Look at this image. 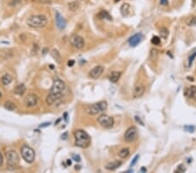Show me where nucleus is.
<instances>
[{
	"label": "nucleus",
	"mask_w": 196,
	"mask_h": 173,
	"mask_svg": "<svg viewBox=\"0 0 196 173\" xmlns=\"http://www.w3.org/2000/svg\"><path fill=\"white\" fill-rule=\"evenodd\" d=\"M75 145L81 149H85L91 144V137L83 129H78L74 132Z\"/></svg>",
	"instance_id": "obj_1"
},
{
	"label": "nucleus",
	"mask_w": 196,
	"mask_h": 173,
	"mask_svg": "<svg viewBox=\"0 0 196 173\" xmlns=\"http://www.w3.org/2000/svg\"><path fill=\"white\" fill-rule=\"evenodd\" d=\"M27 25L32 28H43L47 25V18L44 15H34L27 19Z\"/></svg>",
	"instance_id": "obj_2"
},
{
	"label": "nucleus",
	"mask_w": 196,
	"mask_h": 173,
	"mask_svg": "<svg viewBox=\"0 0 196 173\" xmlns=\"http://www.w3.org/2000/svg\"><path fill=\"white\" fill-rule=\"evenodd\" d=\"M107 102L105 101H99L97 103H94L93 105H91L90 107H88L86 109V113L90 115V116H96L103 111H105L107 109Z\"/></svg>",
	"instance_id": "obj_3"
},
{
	"label": "nucleus",
	"mask_w": 196,
	"mask_h": 173,
	"mask_svg": "<svg viewBox=\"0 0 196 173\" xmlns=\"http://www.w3.org/2000/svg\"><path fill=\"white\" fill-rule=\"evenodd\" d=\"M21 154L26 162L32 164L35 160V151L30 146L24 144L21 148Z\"/></svg>",
	"instance_id": "obj_4"
},
{
	"label": "nucleus",
	"mask_w": 196,
	"mask_h": 173,
	"mask_svg": "<svg viewBox=\"0 0 196 173\" xmlns=\"http://www.w3.org/2000/svg\"><path fill=\"white\" fill-rule=\"evenodd\" d=\"M98 122L105 128H112L114 125V119L107 115H101L98 118Z\"/></svg>",
	"instance_id": "obj_5"
},
{
	"label": "nucleus",
	"mask_w": 196,
	"mask_h": 173,
	"mask_svg": "<svg viewBox=\"0 0 196 173\" xmlns=\"http://www.w3.org/2000/svg\"><path fill=\"white\" fill-rule=\"evenodd\" d=\"M137 138H138V130L136 127L132 126L128 128L124 135L125 141L127 143H132V142H134Z\"/></svg>",
	"instance_id": "obj_6"
},
{
	"label": "nucleus",
	"mask_w": 196,
	"mask_h": 173,
	"mask_svg": "<svg viewBox=\"0 0 196 173\" xmlns=\"http://www.w3.org/2000/svg\"><path fill=\"white\" fill-rule=\"evenodd\" d=\"M65 89V84L64 82L62 80H59V79H57L54 80L52 88H51V90H50V93L52 94H63V91Z\"/></svg>",
	"instance_id": "obj_7"
},
{
	"label": "nucleus",
	"mask_w": 196,
	"mask_h": 173,
	"mask_svg": "<svg viewBox=\"0 0 196 173\" xmlns=\"http://www.w3.org/2000/svg\"><path fill=\"white\" fill-rule=\"evenodd\" d=\"M5 156H6L7 163H8L9 165L14 166V165L18 164V163H19V157H18V155H17V153L16 152L15 150H9V151H7Z\"/></svg>",
	"instance_id": "obj_8"
},
{
	"label": "nucleus",
	"mask_w": 196,
	"mask_h": 173,
	"mask_svg": "<svg viewBox=\"0 0 196 173\" xmlns=\"http://www.w3.org/2000/svg\"><path fill=\"white\" fill-rule=\"evenodd\" d=\"M38 101H39V99H38V95L35 94H30V95H26V98L24 99V103L28 107H36L38 104Z\"/></svg>",
	"instance_id": "obj_9"
},
{
	"label": "nucleus",
	"mask_w": 196,
	"mask_h": 173,
	"mask_svg": "<svg viewBox=\"0 0 196 173\" xmlns=\"http://www.w3.org/2000/svg\"><path fill=\"white\" fill-rule=\"evenodd\" d=\"M70 42L72 47H74L77 49H82L85 47V40L84 39L79 35H72L70 39Z\"/></svg>",
	"instance_id": "obj_10"
},
{
	"label": "nucleus",
	"mask_w": 196,
	"mask_h": 173,
	"mask_svg": "<svg viewBox=\"0 0 196 173\" xmlns=\"http://www.w3.org/2000/svg\"><path fill=\"white\" fill-rule=\"evenodd\" d=\"M104 67L102 66H96L94 67L90 72H89V74L90 76L93 78V79H99L104 73Z\"/></svg>",
	"instance_id": "obj_11"
},
{
	"label": "nucleus",
	"mask_w": 196,
	"mask_h": 173,
	"mask_svg": "<svg viewBox=\"0 0 196 173\" xmlns=\"http://www.w3.org/2000/svg\"><path fill=\"white\" fill-rule=\"evenodd\" d=\"M145 90H146V89H145V86L143 84L136 85L134 89V94H133L134 98H135V99L140 98L145 94Z\"/></svg>",
	"instance_id": "obj_12"
},
{
	"label": "nucleus",
	"mask_w": 196,
	"mask_h": 173,
	"mask_svg": "<svg viewBox=\"0 0 196 173\" xmlns=\"http://www.w3.org/2000/svg\"><path fill=\"white\" fill-rule=\"evenodd\" d=\"M142 39H143V35L141 33H136L128 39V43L131 47H136L141 42Z\"/></svg>",
	"instance_id": "obj_13"
},
{
	"label": "nucleus",
	"mask_w": 196,
	"mask_h": 173,
	"mask_svg": "<svg viewBox=\"0 0 196 173\" xmlns=\"http://www.w3.org/2000/svg\"><path fill=\"white\" fill-rule=\"evenodd\" d=\"M184 95L196 102V86H191L189 88H187L184 91Z\"/></svg>",
	"instance_id": "obj_14"
},
{
	"label": "nucleus",
	"mask_w": 196,
	"mask_h": 173,
	"mask_svg": "<svg viewBox=\"0 0 196 173\" xmlns=\"http://www.w3.org/2000/svg\"><path fill=\"white\" fill-rule=\"evenodd\" d=\"M55 16H56V24H57V26L58 27V29H60V30L64 29L65 26H66V23H65V20L63 18V16L58 11H56Z\"/></svg>",
	"instance_id": "obj_15"
},
{
	"label": "nucleus",
	"mask_w": 196,
	"mask_h": 173,
	"mask_svg": "<svg viewBox=\"0 0 196 173\" xmlns=\"http://www.w3.org/2000/svg\"><path fill=\"white\" fill-rule=\"evenodd\" d=\"M63 96V94H52V93H49V95H47L46 97V103L48 105H52L54 102H56L57 101H58L59 99H61Z\"/></svg>",
	"instance_id": "obj_16"
},
{
	"label": "nucleus",
	"mask_w": 196,
	"mask_h": 173,
	"mask_svg": "<svg viewBox=\"0 0 196 173\" xmlns=\"http://www.w3.org/2000/svg\"><path fill=\"white\" fill-rule=\"evenodd\" d=\"M121 164H122V162H121V161L115 160V161H113V162H111V163L107 164L105 165V168L107 170H111V171H113V170H117L119 167H120Z\"/></svg>",
	"instance_id": "obj_17"
},
{
	"label": "nucleus",
	"mask_w": 196,
	"mask_h": 173,
	"mask_svg": "<svg viewBox=\"0 0 196 173\" xmlns=\"http://www.w3.org/2000/svg\"><path fill=\"white\" fill-rule=\"evenodd\" d=\"M121 76V73L119 71H113L110 73V74L108 75V80H110L112 83H116Z\"/></svg>",
	"instance_id": "obj_18"
},
{
	"label": "nucleus",
	"mask_w": 196,
	"mask_h": 173,
	"mask_svg": "<svg viewBox=\"0 0 196 173\" xmlns=\"http://www.w3.org/2000/svg\"><path fill=\"white\" fill-rule=\"evenodd\" d=\"M26 86L23 83H21V84H18L15 88L14 94L17 95H23L26 93Z\"/></svg>",
	"instance_id": "obj_19"
},
{
	"label": "nucleus",
	"mask_w": 196,
	"mask_h": 173,
	"mask_svg": "<svg viewBox=\"0 0 196 173\" xmlns=\"http://www.w3.org/2000/svg\"><path fill=\"white\" fill-rule=\"evenodd\" d=\"M0 56L5 59H8L13 56V52L11 49H3L0 50Z\"/></svg>",
	"instance_id": "obj_20"
},
{
	"label": "nucleus",
	"mask_w": 196,
	"mask_h": 173,
	"mask_svg": "<svg viewBox=\"0 0 196 173\" xmlns=\"http://www.w3.org/2000/svg\"><path fill=\"white\" fill-rule=\"evenodd\" d=\"M130 155V149L129 148H123L119 151V157L120 158H126Z\"/></svg>",
	"instance_id": "obj_21"
},
{
	"label": "nucleus",
	"mask_w": 196,
	"mask_h": 173,
	"mask_svg": "<svg viewBox=\"0 0 196 173\" xmlns=\"http://www.w3.org/2000/svg\"><path fill=\"white\" fill-rule=\"evenodd\" d=\"M130 11V5L129 4H123L120 7V12L123 17H127Z\"/></svg>",
	"instance_id": "obj_22"
},
{
	"label": "nucleus",
	"mask_w": 196,
	"mask_h": 173,
	"mask_svg": "<svg viewBox=\"0 0 196 173\" xmlns=\"http://www.w3.org/2000/svg\"><path fill=\"white\" fill-rule=\"evenodd\" d=\"M98 18L99 19H108V20H112V17L110 16V14H109L106 11H101L99 14H98Z\"/></svg>",
	"instance_id": "obj_23"
},
{
	"label": "nucleus",
	"mask_w": 196,
	"mask_h": 173,
	"mask_svg": "<svg viewBox=\"0 0 196 173\" xmlns=\"http://www.w3.org/2000/svg\"><path fill=\"white\" fill-rule=\"evenodd\" d=\"M1 81H2V83H3V85H5V86H8V85H10L11 83V81H12V77L10 75V74H5V75H3V77H2V79H1Z\"/></svg>",
	"instance_id": "obj_24"
},
{
	"label": "nucleus",
	"mask_w": 196,
	"mask_h": 173,
	"mask_svg": "<svg viewBox=\"0 0 196 173\" xmlns=\"http://www.w3.org/2000/svg\"><path fill=\"white\" fill-rule=\"evenodd\" d=\"M4 107H5L6 109L10 110V111H14L15 109H17V106L11 101H5Z\"/></svg>",
	"instance_id": "obj_25"
},
{
	"label": "nucleus",
	"mask_w": 196,
	"mask_h": 173,
	"mask_svg": "<svg viewBox=\"0 0 196 173\" xmlns=\"http://www.w3.org/2000/svg\"><path fill=\"white\" fill-rule=\"evenodd\" d=\"M79 4L76 1H73L68 5V8L71 11H76L79 9Z\"/></svg>",
	"instance_id": "obj_26"
},
{
	"label": "nucleus",
	"mask_w": 196,
	"mask_h": 173,
	"mask_svg": "<svg viewBox=\"0 0 196 173\" xmlns=\"http://www.w3.org/2000/svg\"><path fill=\"white\" fill-rule=\"evenodd\" d=\"M51 54H52V58H53L54 59H56L58 62H60L61 57H60V53H58V50L53 49V50L51 52Z\"/></svg>",
	"instance_id": "obj_27"
},
{
	"label": "nucleus",
	"mask_w": 196,
	"mask_h": 173,
	"mask_svg": "<svg viewBox=\"0 0 196 173\" xmlns=\"http://www.w3.org/2000/svg\"><path fill=\"white\" fill-rule=\"evenodd\" d=\"M160 37L164 39H166L167 37H168V30L166 28V27H162L160 28Z\"/></svg>",
	"instance_id": "obj_28"
},
{
	"label": "nucleus",
	"mask_w": 196,
	"mask_h": 173,
	"mask_svg": "<svg viewBox=\"0 0 196 173\" xmlns=\"http://www.w3.org/2000/svg\"><path fill=\"white\" fill-rule=\"evenodd\" d=\"M187 26H196V17H191L187 22Z\"/></svg>",
	"instance_id": "obj_29"
},
{
	"label": "nucleus",
	"mask_w": 196,
	"mask_h": 173,
	"mask_svg": "<svg viewBox=\"0 0 196 173\" xmlns=\"http://www.w3.org/2000/svg\"><path fill=\"white\" fill-rule=\"evenodd\" d=\"M151 42H152L154 45L158 46V45H160V37H158V36H154V37L152 38Z\"/></svg>",
	"instance_id": "obj_30"
},
{
	"label": "nucleus",
	"mask_w": 196,
	"mask_h": 173,
	"mask_svg": "<svg viewBox=\"0 0 196 173\" xmlns=\"http://www.w3.org/2000/svg\"><path fill=\"white\" fill-rule=\"evenodd\" d=\"M195 58H196V52H194L191 55H189V57H188V67H191L192 66V64L193 62V59Z\"/></svg>",
	"instance_id": "obj_31"
},
{
	"label": "nucleus",
	"mask_w": 196,
	"mask_h": 173,
	"mask_svg": "<svg viewBox=\"0 0 196 173\" xmlns=\"http://www.w3.org/2000/svg\"><path fill=\"white\" fill-rule=\"evenodd\" d=\"M186 170H187V168L185 167V165H184V164H180V165L177 167V169H176L175 172H176V173H179V172H185V171H186Z\"/></svg>",
	"instance_id": "obj_32"
},
{
	"label": "nucleus",
	"mask_w": 196,
	"mask_h": 173,
	"mask_svg": "<svg viewBox=\"0 0 196 173\" xmlns=\"http://www.w3.org/2000/svg\"><path fill=\"white\" fill-rule=\"evenodd\" d=\"M139 157H140V156L139 155H136L135 157H134V160L131 162V165L132 166H134V165H135L136 164V163L138 162V160H139Z\"/></svg>",
	"instance_id": "obj_33"
},
{
	"label": "nucleus",
	"mask_w": 196,
	"mask_h": 173,
	"mask_svg": "<svg viewBox=\"0 0 196 173\" xmlns=\"http://www.w3.org/2000/svg\"><path fill=\"white\" fill-rule=\"evenodd\" d=\"M72 158H73V160L76 161V162H80V160H81L80 157H79V155H76V154H72Z\"/></svg>",
	"instance_id": "obj_34"
},
{
	"label": "nucleus",
	"mask_w": 196,
	"mask_h": 173,
	"mask_svg": "<svg viewBox=\"0 0 196 173\" xmlns=\"http://www.w3.org/2000/svg\"><path fill=\"white\" fill-rule=\"evenodd\" d=\"M185 129H187V131L193 132V131L194 130V127H193V126H186V127H185Z\"/></svg>",
	"instance_id": "obj_35"
},
{
	"label": "nucleus",
	"mask_w": 196,
	"mask_h": 173,
	"mask_svg": "<svg viewBox=\"0 0 196 173\" xmlns=\"http://www.w3.org/2000/svg\"><path fill=\"white\" fill-rule=\"evenodd\" d=\"M160 3L162 5H168V0H160Z\"/></svg>",
	"instance_id": "obj_36"
},
{
	"label": "nucleus",
	"mask_w": 196,
	"mask_h": 173,
	"mask_svg": "<svg viewBox=\"0 0 196 173\" xmlns=\"http://www.w3.org/2000/svg\"><path fill=\"white\" fill-rule=\"evenodd\" d=\"M74 63H75V61L73 60V59H70L69 61H68V63H67V65L69 67H72L73 65H74Z\"/></svg>",
	"instance_id": "obj_37"
},
{
	"label": "nucleus",
	"mask_w": 196,
	"mask_h": 173,
	"mask_svg": "<svg viewBox=\"0 0 196 173\" xmlns=\"http://www.w3.org/2000/svg\"><path fill=\"white\" fill-rule=\"evenodd\" d=\"M39 1L43 4H52L51 0H39Z\"/></svg>",
	"instance_id": "obj_38"
},
{
	"label": "nucleus",
	"mask_w": 196,
	"mask_h": 173,
	"mask_svg": "<svg viewBox=\"0 0 196 173\" xmlns=\"http://www.w3.org/2000/svg\"><path fill=\"white\" fill-rule=\"evenodd\" d=\"M4 164V158H3V156L1 154V152H0V166H2Z\"/></svg>",
	"instance_id": "obj_39"
},
{
	"label": "nucleus",
	"mask_w": 196,
	"mask_h": 173,
	"mask_svg": "<svg viewBox=\"0 0 196 173\" xmlns=\"http://www.w3.org/2000/svg\"><path fill=\"white\" fill-rule=\"evenodd\" d=\"M47 126H50V122H45L44 124H41L39 127L40 128H44V127H47Z\"/></svg>",
	"instance_id": "obj_40"
},
{
	"label": "nucleus",
	"mask_w": 196,
	"mask_h": 173,
	"mask_svg": "<svg viewBox=\"0 0 196 173\" xmlns=\"http://www.w3.org/2000/svg\"><path fill=\"white\" fill-rule=\"evenodd\" d=\"M67 164H68V165H70L71 164H72V162H71V160H67Z\"/></svg>",
	"instance_id": "obj_41"
},
{
	"label": "nucleus",
	"mask_w": 196,
	"mask_h": 173,
	"mask_svg": "<svg viewBox=\"0 0 196 173\" xmlns=\"http://www.w3.org/2000/svg\"><path fill=\"white\" fill-rule=\"evenodd\" d=\"M141 171H146V169H145V168H141Z\"/></svg>",
	"instance_id": "obj_42"
},
{
	"label": "nucleus",
	"mask_w": 196,
	"mask_h": 173,
	"mask_svg": "<svg viewBox=\"0 0 196 173\" xmlns=\"http://www.w3.org/2000/svg\"><path fill=\"white\" fill-rule=\"evenodd\" d=\"M193 5H196V0H193Z\"/></svg>",
	"instance_id": "obj_43"
},
{
	"label": "nucleus",
	"mask_w": 196,
	"mask_h": 173,
	"mask_svg": "<svg viewBox=\"0 0 196 173\" xmlns=\"http://www.w3.org/2000/svg\"><path fill=\"white\" fill-rule=\"evenodd\" d=\"M119 1H120V0H114V2H115V3H118V2H119Z\"/></svg>",
	"instance_id": "obj_44"
},
{
	"label": "nucleus",
	"mask_w": 196,
	"mask_h": 173,
	"mask_svg": "<svg viewBox=\"0 0 196 173\" xmlns=\"http://www.w3.org/2000/svg\"><path fill=\"white\" fill-rule=\"evenodd\" d=\"M2 97V94H1V92H0V98Z\"/></svg>",
	"instance_id": "obj_45"
}]
</instances>
